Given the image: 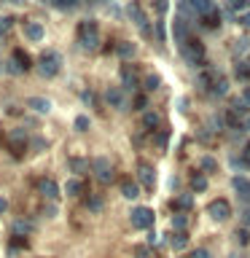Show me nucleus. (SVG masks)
<instances>
[{"instance_id": "nucleus-49", "label": "nucleus", "mask_w": 250, "mask_h": 258, "mask_svg": "<svg viewBox=\"0 0 250 258\" xmlns=\"http://www.w3.org/2000/svg\"><path fill=\"white\" fill-rule=\"evenodd\" d=\"M237 237H239L242 245H245V242H247V231H237Z\"/></svg>"}, {"instance_id": "nucleus-30", "label": "nucleus", "mask_w": 250, "mask_h": 258, "mask_svg": "<svg viewBox=\"0 0 250 258\" xmlns=\"http://www.w3.org/2000/svg\"><path fill=\"white\" fill-rule=\"evenodd\" d=\"M159 86H161V78L156 73H148V76H145V89H148V92H156Z\"/></svg>"}, {"instance_id": "nucleus-39", "label": "nucleus", "mask_w": 250, "mask_h": 258, "mask_svg": "<svg viewBox=\"0 0 250 258\" xmlns=\"http://www.w3.org/2000/svg\"><path fill=\"white\" fill-rule=\"evenodd\" d=\"M189 258H210V253H207L205 247H197V250H191V255H189Z\"/></svg>"}, {"instance_id": "nucleus-41", "label": "nucleus", "mask_w": 250, "mask_h": 258, "mask_svg": "<svg viewBox=\"0 0 250 258\" xmlns=\"http://www.w3.org/2000/svg\"><path fill=\"white\" fill-rule=\"evenodd\" d=\"M135 108H137V110H145V108H148V100H145V97L140 94V97L135 100Z\"/></svg>"}, {"instance_id": "nucleus-29", "label": "nucleus", "mask_w": 250, "mask_h": 258, "mask_svg": "<svg viewBox=\"0 0 250 258\" xmlns=\"http://www.w3.org/2000/svg\"><path fill=\"white\" fill-rule=\"evenodd\" d=\"M172 226H175V231H185V226H189V215H185V213H175L172 215Z\"/></svg>"}, {"instance_id": "nucleus-37", "label": "nucleus", "mask_w": 250, "mask_h": 258, "mask_svg": "<svg viewBox=\"0 0 250 258\" xmlns=\"http://www.w3.org/2000/svg\"><path fill=\"white\" fill-rule=\"evenodd\" d=\"M86 205H89V210H92V213H100V210H102V202L97 199V197H92V199L86 202Z\"/></svg>"}, {"instance_id": "nucleus-13", "label": "nucleus", "mask_w": 250, "mask_h": 258, "mask_svg": "<svg viewBox=\"0 0 250 258\" xmlns=\"http://www.w3.org/2000/svg\"><path fill=\"white\" fill-rule=\"evenodd\" d=\"M121 81H124L127 86H137V81H140V70L135 68V64H121Z\"/></svg>"}, {"instance_id": "nucleus-36", "label": "nucleus", "mask_w": 250, "mask_h": 258, "mask_svg": "<svg viewBox=\"0 0 250 258\" xmlns=\"http://www.w3.org/2000/svg\"><path fill=\"white\" fill-rule=\"evenodd\" d=\"M76 129H78V132H86V129H89V118L86 116H78L76 118Z\"/></svg>"}, {"instance_id": "nucleus-51", "label": "nucleus", "mask_w": 250, "mask_h": 258, "mask_svg": "<svg viewBox=\"0 0 250 258\" xmlns=\"http://www.w3.org/2000/svg\"><path fill=\"white\" fill-rule=\"evenodd\" d=\"M3 210H6V199H0V213H3Z\"/></svg>"}, {"instance_id": "nucleus-28", "label": "nucleus", "mask_w": 250, "mask_h": 258, "mask_svg": "<svg viewBox=\"0 0 250 258\" xmlns=\"http://www.w3.org/2000/svg\"><path fill=\"white\" fill-rule=\"evenodd\" d=\"M191 188L194 191H207V175H202V172H197V175H191Z\"/></svg>"}, {"instance_id": "nucleus-2", "label": "nucleus", "mask_w": 250, "mask_h": 258, "mask_svg": "<svg viewBox=\"0 0 250 258\" xmlns=\"http://www.w3.org/2000/svg\"><path fill=\"white\" fill-rule=\"evenodd\" d=\"M76 35H78V43L84 46L86 51H94L97 43H100V27H97V22H94V19L81 22V24H78V30H76Z\"/></svg>"}, {"instance_id": "nucleus-34", "label": "nucleus", "mask_w": 250, "mask_h": 258, "mask_svg": "<svg viewBox=\"0 0 250 258\" xmlns=\"http://www.w3.org/2000/svg\"><path fill=\"white\" fill-rule=\"evenodd\" d=\"M51 3H54L56 8H62V11H70V8H73V6H76V3H78V0H51Z\"/></svg>"}, {"instance_id": "nucleus-46", "label": "nucleus", "mask_w": 250, "mask_h": 258, "mask_svg": "<svg viewBox=\"0 0 250 258\" xmlns=\"http://www.w3.org/2000/svg\"><path fill=\"white\" fill-rule=\"evenodd\" d=\"M164 35H167V32H164V24H159V27H156V38L164 40Z\"/></svg>"}, {"instance_id": "nucleus-35", "label": "nucleus", "mask_w": 250, "mask_h": 258, "mask_svg": "<svg viewBox=\"0 0 250 258\" xmlns=\"http://www.w3.org/2000/svg\"><path fill=\"white\" fill-rule=\"evenodd\" d=\"M237 76H239L242 81H245V78H250V64H247V62H242L239 68H237Z\"/></svg>"}, {"instance_id": "nucleus-6", "label": "nucleus", "mask_w": 250, "mask_h": 258, "mask_svg": "<svg viewBox=\"0 0 250 258\" xmlns=\"http://www.w3.org/2000/svg\"><path fill=\"white\" fill-rule=\"evenodd\" d=\"M153 221H156V215H153L151 207H135L132 210V226H135V229H145V231H148L153 226Z\"/></svg>"}, {"instance_id": "nucleus-48", "label": "nucleus", "mask_w": 250, "mask_h": 258, "mask_svg": "<svg viewBox=\"0 0 250 258\" xmlns=\"http://www.w3.org/2000/svg\"><path fill=\"white\" fill-rule=\"evenodd\" d=\"M239 97H242V100H245V102H247V108H250V86H247V89H245V92H242Z\"/></svg>"}, {"instance_id": "nucleus-16", "label": "nucleus", "mask_w": 250, "mask_h": 258, "mask_svg": "<svg viewBox=\"0 0 250 258\" xmlns=\"http://www.w3.org/2000/svg\"><path fill=\"white\" fill-rule=\"evenodd\" d=\"M121 194H124L127 199H137L140 197V185L135 180H129V177H124V180H121Z\"/></svg>"}, {"instance_id": "nucleus-8", "label": "nucleus", "mask_w": 250, "mask_h": 258, "mask_svg": "<svg viewBox=\"0 0 250 258\" xmlns=\"http://www.w3.org/2000/svg\"><path fill=\"white\" fill-rule=\"evenodd\" d=\"M207 215L213 218V221L221 223V221H226V218L231 215V205H229L226 199H213V202L207 205Z\"/></svg>"}, {"instance_id": "nucleus-38", "label": "nucleus", "mask_w": 250, "mask_h": 258, "mask_svg": "<svg viewBox=\"0 0 250 258\" xmlns=\"http://www.w3.org/2000/svg\"><path fill=\"white\" fill-rule=\"evenodd\" d=\"M135 258H151V250L143 247V245H137L135 247Z\"/></svg>"}, {"instance_id": "nucleus-42", "label": "nucleus", "mask_w": 250, "mask_h": 258, "mask_svg": "<svg viewBox=\"0 0 250 258\" xmlns=\"http://www.w3.org/2000/svg\"><path fill=\"white\" fill-rule=\"evenodd\" d=\"M43 213H46V218H54V215H56V207H54V205H46Z\"/></svg>"}, {"instance_id": "nucleus-22", "label": "nucleus", "mask_w": 250, "mask_h": 258, "mask_svg": "<svg viewBox=\"0 0 250 258\" xmlns=\"http://www.w3.org/2000/svg\"><path fill=\"white\" fill-rule=\"evenodd\" d=\"M191 205H194V197H191V194H183V197H177V199L172 202L175 213H185V210H191Z\"/></svg>"}, {"instance_id": "nucleus-17", "label": "nucleus", "mask_w": 250, "mask_h": 258, "mask_svg": "<svg viewBox=\"0 0 250 258\" xmlns=\"http://www.w3.org/2000/svg\"><path fill=\"white\" fill-rule=\"evenodd\" d=\"M43 35H46V32H43V27H40L38 22H27V24H24V38H27V40H40Z\"/></svg>"}, {"instance_id": "nucleus-23", "label": "nucleus", "mask_w": 250, "mask_h": 258, "mask_svg": "<svg viewBox=\"0 0 250 258\" xmlns=\"http://www.w3.org/2000/svg\"><path fill=\"white\" fill-rule=\"evenodd\" d=\"M65 191L70 194V197H81L86 188H84V180L81 177H73V180H68V185H65Z\"/></svg>"}, {"instance_id": "nucleus-11", "label": "nucleus", "mask_w": 250, "mask_h": 258, "mask_svg": "<svg viewBox=\"0 0 250 258\" xmlns=\"http://www.w3.org/2000/svg\"><path fill=\"white\" fill-rule=\"evenodd\" d=\"M35 185H38V191L43 194L46 199H56V197H59V183L51 180V177H40Z\"/></svg>"}, {"instance_id": "nucleus-9", "label": "nucleus", "mask_w": 250, "mask_h": 258, "mask_svg": "<svg viewBox=\"0 0 250 258\" xmlns=\"http://www.w3.org/2000/svg\"><path fill=\"white\" fill-rule=\"evenodd\" d=\"M129 16H132V19H135L137 30H140L145 38H153V27H151V22L145 19V14L140 11V6H137V3H135V6H129Z\"/></svg>"}, {"instance_id": "nucleus-26", "label": "nucleus", "mask_w": 250, "mask_h": 258, "mask_svg": "<svg viewBox=\"0 0 250 258\" xmlns=\"http://www.w3.org/2000/svg\"><path fill=\"white\" fill-rule=\"evenodd\" d=\"M116 51H118V56H121V59H132V56H135V51H137V46H135V43H129V40H124V43H118V48H116Z\"/></svg>"}, {"instance_id": "nucleus-4", "label": "nucleus", "mask_w": 250, "mask_h": 258, "mask_svg": "<svg viewBox=\"0 0 250 258\" xmlns=\"http://www.w3.org/2000/svg\"><path fill=\"white\" fill-rule=\"evenodd\" d=\"M59 68H62V56L56 54L54 48H46V51L38 56V73L43 78H54L56 73H59Z\"/></svg>"}, {"instance_id": "nucleus-21", "label": "nucleus", "mask_w": 250, "mask_h": 258, "mask_svg": "<svg viewBox=\"0 0 250 258\" xmlns=\"http://www.w3.org/2000/svg\"><path fill=\"white\" fill-rule=\"evenodd\" d=\"M202 24H205L207 30H218V27H221V14H218V8H213L210 14L202 16Z\"/></svg>"}, {"instance_id": "nucleus-25", "label": "nucleus", "mask_w": 250, "mask_h": 258, "mask_svg": "<svg viewBox=\"0 0 250 258\" xmlns=\"http://www.w3.org/2000/svg\"><path fill=\"white\" fill-rule=\"evenodd\" d=\"M167 143H169V132L167 129H156V132H153V145H156L159 151H164Z\"/></svg>"}, {"instance_id": "nucleus-1", "label": "nucleus", "mask_w": 250, "mask_h": 258, "mask_svg": "<svg viewBox=\"0 0 250 258\" xmlns=\"http://www.w3.org/2000/svg\"><path fill=\"white\" fill-rule=\"evenodd\" d=\"M180 54L183 59L194 64V68H202V64L207 62V51H205V43H202L199 38H185L180 43Z\"/></svg>"}, {"instance_id": "nucleus-52", "label": "nucleus", "mask_w": 250, "mask_h": 258, "mask_svg": "<svg viewBox=\"0 0 250 258\" xmlns=\"http://www.w3.org/2000/svg\"><path fill=\"white\" fill-rule=\"evenodd\" d=\"M242 3H245V6H250V0H242Z\"/></svg>"}, {"instance_id": "nucleus-7", "label": "nucleus", "mask_w": 250, "mask_h": 258, "mask_svg": "<svg viewBox=\"0 0 250 258\" xmlns=\"http://www.w3.org/2000/svg\"><path fill=\"white\" fill-rule=\"evenodd\" d=\"M137 180H140V185L145 191H153L156 188V169H153L148 161H140V164H137Z\"/></svg>"}, {"instance_id": "nucleus-18", "label": "nucleus", "mask_w": 250, "mask_h": 258, "mask_svg": "<svg viewBox=\"0 0 250 258\" xmlns=\"http://www.w3.org/2000/svg\"><path fill=\"white\" fill-rule=\"evenodd\" d=\"M92 169V161L89 159H81V156H73L70 159V172H76V175H84Z\"/></svg>"}, {"instance_id": "nucleus-3", "label": "nucleus", "mask_w": 250, "mask_h": 258, "mask_svg": "<svg viewBox=\"0 0 250 258\" xmlns=\"http://www.w3.org/2000/svg\"><path fill=\"white\" fill-rule=\"evenodd\" d=\"M199 84H202V89H205L207 94H213V97H223L226 92H229V84H226V78H223L218 70L202 73V76H199Z\"/></svg>"}, {"instance_id": "nucleus-20", "label": "nucleus", "mask_w": 250, "mask_h": 258, "mask_svg": "<svg viewBox=\"0 0 250 258\" xmlns=\"http://www.w3.org/2000/svg\"><path fill=\"white\" fill-rule=\"evenodd\" d=\"M105 100H108L113 108H118V110H121V105H124V94H121V89H118V86H110L108 92H105Z\"/></svg>"}, {"instance_id": "nucleus-10", "label": "nucleus", "mask_w": 250, "mask_h": 258, "mask_svg": "<svg viewBox=\"0 0 250 258\" xmlns=\"http://www.w3.org/2000/svg\"><path fill=\"white\" fill-rule=\"evenodd\" d=\"M8 148H11V153L19 156V153L27 148V132H24V129H11V132H8Z\"/></svg>"}, {"instance_id": "nucleus-14", "label": "nucleus", "mask_w": 250, "mask_h": 258, "mask_svg": "<svg viewBox=\"0 0 250 258\" xmlns=\"http://www.w3.org/2000/svg\"><path fill=\"white\" fill-rule=\"evenodd\" d=\"M185 6H189L194 14H199V16H205V14H210L215 8L213 0H185Z\"/></svg>"}, {"instance_id": "nucleus-32", "label": "nucleus", "mask_w": 250, "mask_h": 258, "mask_svg": "<svg viewBox=\"0 0 250 258\" xmlns=\"http://www.w3.org/2000/svg\"><path fill=\"white\" fill-rule=\"evenodd\" d=\"M199 169H205V172H215V169H218V161H215L213 156H202Z\"/></svg>"}, {"instance_id": "nucleus-31", "label": "nucleus", "mask_w": 250, "mask_h": 258, "mask_svg": "<svg viewBox=\"0 0 250 258\" xmlns=\"http://www.w3.org/2000/svg\"><path fill=\"white\" fill-rule=\"evenodd\" d=\"M175 35H177V40H185V35H189V24H185V19H177L175 22Z\"/></svg>"}, {"instance_id": "nucleus-24", "label": "nucleus", "mask_w": 250, "mask_h": 258, "mask_svg": "<svg viewBox=\"0 0 250 258\" xmlns=\"http://www.w3.org/2000/svg\"><path fill=\"white\" fill-rule=\"evenodd\" d=\"M143 129L145 132H156L159 129V116L156 113H143Z\"/></svg>"}, {"instance_id": "nucleus-5", "label": "nucleus", "mask_w": 250, "mask_h": 258, "mask_svg": "<svg viewBox=\"0 0 250 258\" xmlns=\"http://www.w3.org/2000/svg\"><path fill=\"white\" fill-rule=\"evenodd\" d=\"M92 169H94V177H97L102 185H108V183L116 180V175H113L116 169H113V164H110L108 156H97V159L92 161Z\"/></svg>"}, {"instance_id": "nucleus-53", "label": "nucleus", "mask_w": 250, "mask_h": 258, "mask_svg": "<svg viewBox=\"0 0 250 258\" xmlns=\"http://www.w3.org/2000/svg\"><path fill=\"white\" fill-rule=\"evenodd\" d=\"M11 3H22V0H11Z\"/></svg>"}, {"instance_id": "nucleus-54", "label": "nucleus", "mask_w": 250, "mask_h": 258, "mask_svg": "<svg viewBox=\"0 0 250 258\" xmlns=\"http://www.w3.org/2000/svg\"><path fill=\"white\" fill-rule=\"evenodd\" d=\"M247 223H250V213H247Z\"/></svg>"}, {"instance_id": "nucleus-40", "label": "nucleus", "mask_w": 250, "mask_h": 258, "mask_svg": "<svg viewBox=\"0 0 250 258\" xmlns=\"http://www.w3.org/2000/svg\"><path fill=\"white\" fill-rule=\"evenodd\" d=\"M153 8H156V14L161 16V14L167 11V0H153Z\"/></svg>"}, {"instance_id": "nucleus-44", "label": "nucleus", "mask_w": 250, "mask_h": 258, "mask_svg": "<svg viewBox=\"0 0 250 258\" xmlns=\"http://www.w3.org/2000/svg\"><path fill=\"white\" fill-rule=\"evenodd\" d=\"M239 24H242V27H250V14H242L239 16Z\"/></svg>"}, {"instance_id": "nucleus-50", "label": "nucleus", "mask_w": 250, "mask_h": 258, "mask_svg": "<svg viewBox=\"0 0 250 258\" xmlns=\"http://www.w3.org/2000/svg\"><path fill=\"white\" fill-rule=\"evenodd\" d=\"M242 124H245V129H250V116H247L245 121H242Z\"/></svg>"}, {"instance_id": "nucleus-19", "label": "nucleus", "mask_w": 250, "mask_h": 258, "mask_svg": "<svg viewBox=\"0 0 250 258\" xmlns=\"http://www.w3.org/2000/svg\"><path fill=\"white\" fill-rule=\"evenodd\" d=\"M27 105H30V108L35 110V113H43V116H46L48 110H51V102H48L46 97H30Z\"/></svg>"}, {"instance_id": "nucleus-43", "label": "nucleus", "mask_w": 250, "mask_h": 258, "mask_svg": "<svg viewBox=\"0 0 250 258\" xmlns=\"http://www.w3.org/2000/svg\"><path fill=\"white\" fill-rule=\"evenodd\" d=\"M242 161H245V164H250V143L245 145V151H242Z\"/></svg>"}, {"instance_id": "nucleus-47", "label": "nucleus", "mask_w": 250, "mask_h": 258, "mask_svg": "<svg viewBox=\"0 0 250 258\" xmlns=\"http://www.w3.org/2000/svg\"><path fill=\"white\" fill-rule=\"evenodd\" d=\"M14 231H19V234H24V231H27V223H14Z\"/></svg>"}, {"instance_id": "nucleus-33", "label": "nucleus", "mask_w": 250, "mask_h": 258, "mask_svg": "<svg viewBox=\"0 0 250 258\" xmlns=\"http://www.w3.org/2000/svg\"><path fill=\"white\" fill-rule=\"evenodd\" d=\"M14 27V16H0V38Z\"/></svg>"}, {"instance_id": "nucleus-27", "label": "nucleus", "mask_w": 250, "mask_h": 258, "mask_svg": "<svg viewBox=\"0 0 250 258\" xmlns=\"http://www.w3.org/2000/svg\"><path fill=\"white\" fill-rule=\"evenodd\" d=\"M169 245H172L175 250H183L185 245H189V234H185V231H175L172 239H169Z\"/></svg>"}, {"instance_id": "nucleus-45", "label": "nucleus", "mask_w": 250, "mask_h": 258, "mask_svg": "<svg viewBox=\"0 0 250 258\" xmlns=\"http://www.w3.org/2000/svg\"><path fill=\"white\" fill-rule=\"evenodd\" d=\"M229 8H237L239 11V8H245V3H242V0H229Z\"/></svg>"}, {"instance_id": "nucleus-12", "label": "nucleus", "mask_w": 250, "mask_h": 258, "mask_svg": "<svg viewBox=\"0 0 250 258\" xmlns=\"http://www.w3.org/2000/svg\"><path fill=\"white\" fill-rule=\"evenodd\" d=\"M30 64H32L30 56L24 54L22 48H14V56H11V73H24V70H30Z\"/></svg>"}, {"instance_id": "nucleus-15", "label": "nucleus", "mask_w": 250, "mask_h": 258, "mask_svg": "<svg viewBox=\"0 0 250 258\" xmlns=\"http://www.w3.org/2000/svg\"><path fill=\"white\" fill-rule=\"evenodd\" d=\"M231 185H234V191L239 194L242 202H250V180H245V177H234Z\"/></svg>"}]
</instances>
